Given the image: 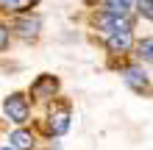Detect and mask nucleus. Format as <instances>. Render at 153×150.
<instances>
[{"mask_svg":"<svg viewBox=\"0 0 153 150\" xmlns=\"http://www.w3.org/2000/svg\"><path fill=\"white\" fill-rule=\"evenodd\" d=\"M103 3H106V0H103Z\"/></svg>","mask_w":153,"mask_h":150,"instance_id":"4468645a","label":"nucleus"},{"mask_svg":"<svg viewBox=\"0 0 153 150\" xmlns=\"http://www.w3.org/2000/svg\"><path fill=\"white\" fill-rule=\"evenodd\" d=\"M36 6V0H0L3 11H25V8Z\"/></svg>","mask_w":153,"mask_h":150,"instance_id":"9d476101","label":"nucleus"},{"mask_svg":"<svg viewBox=\"0 0 153 150\" xmlns=\"http://www.w3.org/2000/svg\"><path fill=\"white\" fill-rule=\"evenodd\" d=\"M137 8H139V14L145 17V20L153 17V0H137Z\"/></svg>","mask_w":153,"mask_h":150,"instance_id":"f8f14e48","label":"nucleus"},{"mask_svg":"<svg viewBox=\"0 0 153 150\" xmlns=\"http://www.w3.org/2000/svg\"><path fill=\"white\" fill-rule=\"evenodd\" d=\"M150 47H153V42H150V36H145V39H142L139 42V53H137V58L142 61V64H150Z\"/></svg>","mask_w":153,"mask_h":150,"instance_id":"9b49d317","label":"nucleus"},{"mask_svg":"<svg viewBox=\"0 0 153 150\" xmlns=\"http://www.w3.org/2000/svg\"><path fill=\"white\" fill-rule=\"evenodd\" d=\"M8 142H11V150H31L33 147V134H28V131H14L11 136H8Z\"/></svg>","mask_w":153,"mask_h":150,"instance_id":"6e6552de","label":"nucleus"},{"mask_svg":"<svg viewBox=\"0 0 153 150\" xmlns=\"http://www.w3.org/2000/svg\"><path fill=\"white\" fill-rule=\"evenodd\" d=\"M3 111H6V117L11 122H17V125L28 122V103H25L22 95H8V98L3 100Z\"/></svg>","mask_w":153,"mask_h":150,"instance_id":"f257e3e1","label":"nucleus"},{"mask_svg":"<svg viewBox=\"0 0 153 150\" xmlns=\"http://www.w3.org/2000/svg\"><path fill=\"white\" fill-rule=\"evenodd\" d=\"M56 89H59V81H56V78H53V75H42L39 81L31 86V95H33V98H53Z\"/></svg>","mask_w":153,"mask_h":150,"instance_id":"423d86ee","label":"nucleus"},{"mask_svg":"<svg viewBox=\"0 0 153 150\" xmlns=\"http://www.w3.org/2000/svg\"><path fill=\"white\" fill-rule=\"evenodd\" d=\"M67 128H70V106L67 103H56L50 109V134L61 136V134H67Z\"/></svg>","mask_w":153,"mask_h":150,"instance_id":"f03ea898","label":"nucleus"},{"mask_svg":"<svg viewBox=\"0 0 153 150\" xmlns=\"http://www.w3.org/2000/svg\"><path fill=\"white\" fill-rule=\"evenodd\" d=\"M131 42H134L131 31H117V33H106V45H109V50H111V53H125V50L131 47Z\"/></svg>","mask_w":153,"mask_h":150,"instance_id":"39448f33","label":"nucleus"},{"mask_svg":"<svg viewBox=\"0 0 153 150\" xmlns=\"http://www.w3.org/2000/svg\"><path fill=\"white\" fill-rule=\"evenodd\" d=\"M39 28H42V20H39L36 14H33V17H22V20L17 22V31H20L22 39H36L39 36Z\"/></svg>","mask_w":153,"mask_h":150,"instance_id":"0eeeda50","label":"nucleus"},{"mask_svg":"<svg viewBox=\"0 0 153 150\" xmlns=\"http://www.w3.org/2000/svg\"><path fill=\"white\" fill-rule=\"evenodd\" d=\"M106 14H114V17H128L131 11V0H106Z\"/></svg>","mask_w":153,"mask_h":150,"instance_id":"1a4fd4ad","label":"nucleus"},{"mask_svg":"<svg viewBox=\"0 0 153 150\" xmlns=\"http://www.w3.org/2000/svg\"><path fill=\"white\" fill-rule=\"evenodd\" d=\"M6 45H8V28L0 22V50H6Z\"/></svg>","mask_w":153,"mask_h":150,"instance_id":"ddd939ff","label":"nucleus"},{"mask_svg":"<svg viewBox=\"0 0 153 150\" xmlns=\"http://www.w3.org/2000/svg\"><path fill=\"white\" fill-rule=\"evenodd\" d=\"M123 78H125V83H128L134 92H139V95H145V92L150 89L148 69H142V67H128V69H123Z\"/></svg>","mask_w":153,"mask_h":150,"instance_id":"7ed1b4c3","label":"nucleus"},{"mask_svg":"<svg viewBox=\"0 0 153 150\" xmlns=\"http://www.w3.org/2000/svg\"><path fill=\"white\" fill-rule=\"evenodd\" d=\"M100 28L106 33H117V31H131L134 20L131 17H114V14H103L100 17Z\"/></svg>","mask_w":153,"mask_h":150,"instance_id":"20e7f679","label":"nucleus"}]
</instances>
